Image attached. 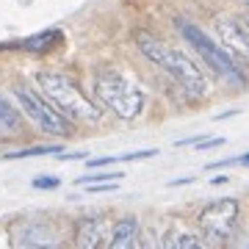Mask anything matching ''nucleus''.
Wrapping results in <instances>:
<instances>
[{
	"instance_id": "10",
	"label": "nucleus",
	"mask_w": 249,
	"mask_h": 249,
	"mask_svg": "<svg viewBox=\"0 0 249 249\" xmlns=\"http://www.w3.org/2000/svg\"><path fill=\"white\" fill-rule=\"evenodd\" d=\"M136 235H139L136 219H122V222L116 224L114 235H111L108 249H136Z\"/></svg>"
},
{
	"instance_id": "7",
	"label": "nucleus",
	"mask_w": 249,
	"mask_h": 249,
	"mask_svg": "<svg viewBox=\"0 0 249 249\" xmlns=\"http://www.w3.org/2000/svg\"><path fill=\"white\" fill-rule=\"evenodd\" d=\"M219 36H222L224 47L235 53L241 61L249 64V28L241 19H219Z\"/></svg>"
},
{
	"instance_id": "18",
	"label": "nucleus",
	"mask_w": 249,
	"mask_h": 249,
	"mask_svg": "<svg viewBox=\"0 0 249 249\" xmlns=\"http://www.w3.org/2000/svg\"><path fill=\"white\" fill-rule=\"evenodd\" d=\"M191 180H194V178H180V180H175L172 186H186V183H191Z\"/></svg>"
},
{
	"instance_id": "6",
	"label": "nucleus",
	"mask_w": 249,
	"mask_h": 249,
	"mask_svg": "<svg viewBox=\"0 0 249 249\" xmlns=\"http://www.w3.org/2000/svg\"><path fill=\"white\" fill-rule=\"evenodd\" d=\"M235 222H238V199H232V196L213 199L199 213V227H202L205 238L213 241V244H222V241L230 238Z\"/></svg>"
},
{
	"instance_id": "1",
	"label": "nucleus",
	"mask_w": 249,
	"mask_h": 249,
	"mask_svg": "<svg viewBox=\"0 0 249 249\" xmlns=\"http://www.w3.org/2000/svg\"><path fill=\"white\" fill-rule=\"evenodd\" d=\"M136 42H139V50H142L155 67H160L169 78H175V83H178L186 94L202 97L205 91H208L205 75L199 72V67H196L186 53H180V50L163 45V42H158V39H152V36H147V34H139Z\"/></svg>"
},
{
	"instance_id": "4",
	"label": "nucleus",
	"mask_w": 249,
	"mask_h": 249,
	"mask_svg": "<svg viewBox=\"0 0 249 249\" xmlns=\"http://www.w3.org/2000/svg\"><path fill=\"white\" fill-rule=\"evenodd\" d=\"M97 97L122 119H136L144 106V91L116 72L97 75Z\"/></svg>"
},
{
	"instance_id": "15",
	"label": "nucleus",
	"mask_w": 249,
	"mask_h": 249,
	"mask_svg": "<svg viewBox=\"0 0 249 249\" xmlns=\"http://www.w3.org/2000/svg\"><path fill=\"white\" fill-rule=\"evenodd\" d=\"M61 180L58 178H50V175H42V178H34V188H58Z\"/></svg>"
},
{
	"instance_id": "20",
	"label": "nucleus",
	"mask_w": 249,
	"mask_h": 249,
	"mask_svg": "<svg viewBox=\"0 0 249 249\" xmlns=\"http://www.w3.org/2000/svg\"><path fill=\"white\" fill-rule=\"evenodd\" d=\"M163 249H178V244H172V241L166 238V244H163Z\"/></svg>"
},
{
	"instance_id": "11",
	"label": "nucleus",
	"mask_w": 249,
	"mask_h": 249,
	"mask_svg": "<svg viewBox=\"0 0 249 249\" xmlns=\"http://www.w3.org/2000/svg\"><path fill=\"white\" fill-rule=\"evenodd\" d=\"M58 39H61V31H55V28H47V31H42V34L22 39L17 47H22V50H31V53H45V50L55 47V42H58Z\"/></svg>"
},
{
	"instance_id": "14",
	"label": "nucleus",
	"mask_w": 249,
	"mask_h": 249,
	"mask_svg": "<svg viewBox=\"0 0 249 249\" xmlns=\"http://www.w3.org/2000/svg\"><path fill=\"white\" fill-rule=\"evenodd\" d=\"M119 178H124L122 172H94V175H83L75 180V186H100V183H116Z\"/></svg>"
},
{
	"instance_id": "8",
	"label": "nucleus",
	"mask_w": 249,
	"mask_h": 249,
	"mask_svg": "<svg viewBox=\"0 0 249 249\" xmlns=\"http://www.w3.org/2000/svg\"><path fill=\"white\" fill-rule=\"evenodd\" d=\"M14 249H58V241L45 224L28 222L14 230Z\"/></svg>"
},
{
	"instance_id": "12",
	"label": "nucleus",
	"mask_w": 249,
	"mask_h": 249,
	"mask_svg": "<svg viewBox=\"0 0 249 249\" xmlns=\"http://www.w3.org/2000/svg\"><path fill=\"white\" fill-rule=\"evenodd\" d=\"M19 130V111L0 94V136H11Z\"/></svg>"
},
{
	"instance_id": "9",
	"label": "nucleus",
	"mask_w": 249,
	"mask_h": 249,
	"mask_svg": "<svg viewBox=\"0 0 249 249\" xmlns=\"http://www.w3.org/2000/svg\"><path fill=\"white\" fill-rule=\"evenodd\" d=\"M100 235H103L100 219H80L78 227H75V249H97Z\"/></svg>"
},
{
	"instance_id": "2",
	"label": "nucleus",
	"mask_w": 249,
	"mask_h": 249,
	"mask_svg": "<svg viewBox=\"0 0 249 249\" xmlns=\"http://www.w3.org/2000/svg\"><path fill=\"white\" fill-rule=\"evenodd\" d=\"M36 83L45 91V97L50 100V106L58 114L67 116L70 122L72 119H78V122H97L100 119V111L94 108V103L83 94V89L70 75H64V72H39Z\"/></svg>"
},
{
	"instance_id": "21",
	"label": "nucleus",
	"mask_w": 249,
	"mask_h": 249,
	"mask_svg": "<svg viewBox=\"0 0 249 249\" xmlns=\"http://www.w3.org/2000/svg\"><path fill=\"white\" fill-rule=\"evenodd\" d=\"M238 249H249V238H247V241H244V244H241V247H238Z\"/></svg>"
},
{
	"instance_id": "13",
	"label": "nucleus",
	"mask_w": 249,
	"mask_h": 249,
	"mask_svg": "<svg viewBox=\"0 0 249 249\" xmlns=\"http://www.w3.org/2000/svg\"><path fill=\"white\" fill-rule=\"evenodd\" d=\"M61 152H64L61 144H42V147H28V150H19V152H9L3 158L17 160V158H36V155H61Z\"/></svg>"
},
{
	"instance_id": "19",
	"label": "nucleus",
	"mask_w": 249,
	"mask_h": 249,
	"mask_svg": "<svg viewBox=\"0 0 249 249\" xmlns=\"http://www.w3.org/2000/svg\"><path fill=\"white\" fill-rule=\"evenodd\" d=\"M235 163H244V166H249V152H247V155H241V158H235Z\"/></svg>"
},
{
	"instance_id": "17",
	"label": "nucleus",
	"mask_w": 249,
	"mask_h": 249,
	"mask_svg": "<svg viewBox=\"0 0 249 249\" xmlns=\"http://www.w3.org/2000/svg\"><path fill=\"white\" fill-rule=\"evenodd\" d=\"M224 139H202V142H196V147L199 150H211V147H222Z\"/></svg>"
},
{
	"instance_id": "3",
	"label": "nucleus",
	"mask_w": 249,
	"mask_h": 249,
	"mask_svg": "<svg viewBox=\"0 0 249 249\" xmlns=\"http://www.w3.org/2000/svg\"><path fill=\"white\" fill-rule=\"evenodd\" d=\"M178 28H180V34H183V39L194 47L196 53L202 55V61L208 64V67H211V70H213L224 83H230V86H235V89H247V83H249L247 75L241 72V67L232 61V55L227 53V50H222L219 45H213V42H211V36L205 34V31H199L194 22L180 19Z\"/></svg>"
},
{
	"instance_id": "16",
	"label": "nucleus",
	"mask_w": 249,
	"mask_h": 249,
	"mask_svg": "<svg viewBox=\"0 0 249 249\" xmlns=\"http://www.w3.org/2000/svg\"><path fill=\"white\" fill-rule=\"evenodd\" d=\"M178 249H202V244H199V238H196V235H180Z\"/></svg>"
},
{
	"instance_id": "22",
	"label": "nucleus",
	"mask_w": 249,
	"mask_h": 249,
	"mask_svg": "<svg viewBox=\"0 0 249 249\" xmlns=\"http://www.w3.org/2000/svg\"><path fill=\"white\" fill-rule=\"evenodd\" d=\"M247 28H249V19H247Z\"/></svg>"
},
{
	"instance_id": "5",
	"label": "nucleus",
	"mask_w": 249,
	"mask_h": 249,
	"mask_svg": "<svg viewBox=\"0 0 249 249\" xmlns=\"http://www.w3.org/2000/svg\"><path fill=\"white\" fill-rule=\"evenodd\" d=\"M14 97H17L19 108H22V111H25V114L31 116L45 133L61 136V139L72 136V122L64 114H58L50 103H45V97H39L36 91L25 89V86H17V89H14Z\"/></svg>"
}]
</instances>
